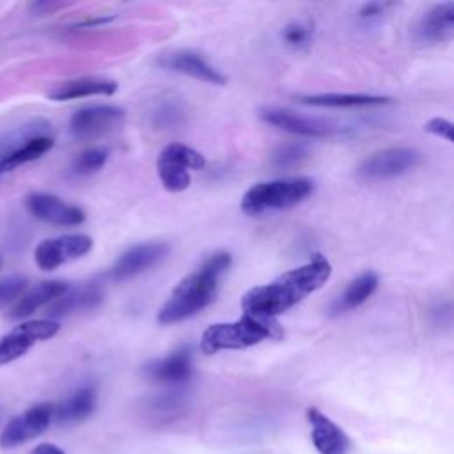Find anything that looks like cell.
Wrapping results in <instances>:
<instances>
[{
	"label": "cell",
	"instance_id": "cell-26",
	"mask_svg": "<svg viewBox=\"0 0 454 454\" xmlns=\"http://www.w3.org/2000/svg\"><path fill=\"white\" fill-rule=\"evenodd\" d=\"M309 154V147L301 142H291L277 147V151L271 154V165L275 168H293L300 165Z\"/></svg>",
	"mask_w": 454,
	"mask_h": 454
},
{
	"label": "cell",
	"instance_id": "cell-33",
	"mask_svg": "<svg viewBox=\"0 0 454 454\" xmlns=\"http://www.w3.org/2000/svg\"><path fill=\"white\" fill-rule=\"evenodd\" d=\"M0 417H2V410H0Z\"/></svg>",
	"mask_w": 454,
	"mask_h": 454
},
{
	"label": "cell",
	"instance_id": "cell-30",
	"mask_svg": "<svg viewBox=\"0 0 454 454\" xmlns=\"http://www.w3.org/2000/svg\"><path fill=\"white\" fill-rule=\"evenodd\" d=\"M424 129L438 138L452 142V122L443 117H433L424 124Z\"/></svg>",
	"mask_w": 454,
	"mask_h": 454
},
{
	"label": "cell",
	"instance_id": "cell-9",
	"mask_svg": "<svg viewBox=\"0 0 454 454\" xmlns=\"http://www.w3.org/2000/svg\"><path fill=\"white\" fill-rule=\"evenodd\" d=\"M92 248V238L87 234H64L59 238L44 239L35 247L34 259L35 264L44 270L51 271L59 266L80 259L89 254Z\"/></svg>",
	"mask_w": 454,
	"mask_h": 454
},
{
	"label": "cell",
	"instance_id": "cell-13",
	"mask_svg": "<svg viewBox=\"0 0 454 454\" xmlns=\"http://www.w3.org/2000/svg\"><path fill=\"white\" fill-rule=\"evenodd\" d=\"M25 206L35 218L53 225H80L85 220L82 207L44 192L27 195Z\"/></svg>",
	"mask_w": 454,
	"mask_h": 454
},
{
	"label": "cell",
	"instance_id": "cell-1",
	"mask_svg": "<svg viewBox=\"0 0 454 454\" xmlns=\"http://www.w3.org/2000/svg\"><path fill=\"white\" fill-rule=\"evenodd\" d=\"M330 275V261L321 254H314L305 264L278 275L268 284L248 289L241 298V307L245 314L277 319L323 287Z\"/></svg>",
	"mask_w": 454,
	"mask_h": 454
},
{
	"label": "cell",
	"instance_id": "cell-11",
	"mask_svg": "<svg viewBox=\"0 0 454 454\" xmlns=\"http://www.w3.org/2000/svg\"><path fill=\"white\" fill-rule=\"evenodd\" d=\"M53 420V404H35L9 420L0 434V445L5 449L21 445L43 434Z\"/></svg>",
	"mask_w": 454,
	"mask_h": 454
},
{
	"label": "cell",
	"instance_id": "cell-5",
	"mask_svg": "<svg viewBox=\"0 0 454 454\" xmlns=\"http://www.w3.org/2000/svg\"><path fill=\"white\" fill-rule=\"evenodd\" d=\"M206 165V158L190 145L172 142L165 145L156 161V172L165 190L183 192L190 186V170H200Z\"/></svg>",
	"mask_w": 454,
	"mask_h": 454
},
{
	"label": "cell",
	"instance_id": "cell-12",
	"mask_svg": "<svg viewBox=\"0 0 454 454\" xmlns=\"http://www.w3.org/2000/svg\"><path fill=\"white\" fill-rule=\"evenodd\" d=\"M259 117L270 126H275L291 135L307 137V138H325V137L335 135L339 131V128H335L333 124H330L323 119L305 117V115L296 114L287 108H277V106L262 108L259 112Z\"/></svg>",
	"mask_w": 454,
	"mask_h": 454
},
{
	"label": "cell",
	"instance_id": "cell-7",
	"mask_svg": "<svg viewBox=\"0 0 454 454\" xmlns=\"http://www.w3.org/2000/svg\"><path fill=\"white\" fill-rule=\"evenodd\" d=\"M168 245L163 241H147L133 245L115 259V262L108 268L106 277L115 282L133 278L147 271L149 268L158 266L168 255Z\"/></svg>",
	"mask_w": 454,
	"mask_h": 454
},
{
	"label": "cell",
	"instance_id": "cell-2",
	"mask_svg": "<svg viewBox=\"0 0 454 454\" xmlns=\"http://www.w3.org/2000/svg\"><path fill=\"white\" fill-rule=\"evenodd\" d=\"M232 264V255L225 250L209 254L199 268L186 275L170 293L158 312L161 325L181 323L206 309L218 293L220 280Z\"/></svg>",
	"mask_w": 454,
	"mask_h": 454
},
{
	"label": "cell",
	"instance_id": "cell-21",
	"mask_svg": "<svg viewBox=\"0 0 454 454\" xmlns=\"http://www.w3.org/2000/svg\"><path fill=\"white\" fill-rule=\"evenodd\" d=\"M378 286H380V277L374 271H365V273L358 275L333 300V303L330 305V314L340 316L344 312H349V310L360 307L364 301H367L374 294Z\"/></svg>",
	"mask_w": 454,
	"mask_h": 454
},
{
	"label": "cell",
	"instance_id": "cell-28",
	"mask_svg": "<svg viewBox=\"0 0 454 454\" xmlns=\"http://www.w3.org/2000/svg\"><path fill=\"white\" fill-rule=\"evenodd\" d=\"M314 28L305 21H291L282 28V41L291 48H305L312 39Z\"/></svg>",
	"mask_w": 454,
	"mask_h": 454
},
{
	"label": "cell",
	"instance_id": "cell-19",
	"mask_svg": "<svg viewBox=\"0 0 454 454\" xmlns=\"http://www.w3.org/2000/svg\"><path fill=\"white\" fill-rule=\"evenodd\" d=\"M101 300H103V289L94 282L83 284L74 289L69 287L62 296H59L51 303L48 316L51 319V317H62L74 312H82V310H90L98 307Z\"/></svg>",
	"mask_w": 454,
	"mask_h": 454
},
{
	"label": "cell",
	"instance_id": "cell-20",
	"mask_svg": "<svg viewBox=\"0 0 454 454\" xmlns=\"http://www.w3.org/2000/svg\"><path fill=\"white\" fill-rule=\"evenodd\" d=\"M117 90V82L103 76H82L59 83L48 96L53 101H69L89 96H112Z\"/></svg>",
	"mask_w": 454,
	"mask_h": 454
},
{
	"label": "cell",
	"instance_id": "cell-31",
	"mask_svg": "<svg viewBox=\"0 0 454 454\" xmlns=\"http://www.w3.org/2000/svg\"><path fill=\"white\" fill-rule=\"evenodd\" d=\"M392 4L388 2H371V4H364L358 11V18L364 21H371L376 20L380 16H383L387 12V9H390Z\"/></svg>",
	"mask_w": 454,
	"mask_h": 454
},
{
	"label": "cell",
	"instance_id": "cell-6",
	"mask_svg": "<svg viewBox=\"0 0 454 454\" xmlns=\"http://www.w3.org/2000/svg\"><path fill=\"white\" fill-rule=\"evenodd\" d=\"M422 161V154L411 147H388L369 154L356 168V174L367 181H381L403 176Z\"/></svg>",
	"mask_w": 454,
	"mask_h": 454
},
{
	"label": "cell",
	"instance_id": "cell-4",
	"mask_svg": "<svg viewBox=\"0 0 454 454\" xmlns=\"http://www.w3.org/2000/svg\"><path fill=\"white\" fill-rule=\"evenodd\" d=\"M314 192V181L309 177H282L273 181H261L250 186L239 202L245 215L255 216L266 211L289 209L303 202Z\"/></svg>",
	"mask_w": 454,
	"mask_h": 454
},
{
	"label": "cell",
	"instance_id": "cell-27",
	"mask_svg": "<svg viewBox=\"0 0 454 454\" xmlns=\"http://www.w3.org/2000/svg\"><path fill=\"white\" fill-rule=\"evenodd\" d=\"M183 121H184V110L174 99L160 103L153 112V126H156V129L174 128V126L181 124Z\"/></svg>",
	"mask_w": 454,
	"mask_h": 454
},
{
	"label": "cell",
	"instance_id": "cell-29",
	"mask_svg": "<svg viewBox=\"0 0 454 454\" xmlns=\"http://www.w3.org/2000/svg\"><path fill=\"white\" fill-rule=\"evenodd\" d=\"M27 289V278L21 275H11L0 278V307L14 303Z\"/></svg>",
	"mask_w": 454,
	"mask_h": 454
},
{
	"label": "cell",
	"instance_id": "cell-25",
	"mask_svg": "<svg viewBox=\"0 0 454 454\" xmlns=\"http://www.w3.org/2000/svg\"><path fill=\"white\" fill-rule=\"evenodd\" d=\"M108 149L103 145L98 147H89L85 151H82L71 163V170L76 176H90L94 172H98L99 168H103V165L108 160Z\"/></svg>",
	"mask_w": 454,
	"mask_h": 454
},
{
	"label": "cell",
	"instance_id": "cell-23",
	"mask_svg": "<svg viewBox=\"0 0 454 454\" xmlns=\"http://www.w3.org/2000/svg\"><path fill=\"white\" fill-rule=\"evenodd\" d=\"M300 103L310 106H328V108H353V106H374L387 105L390 99L385 96L372 94H351V92H326V94H310L300 96Z\"/></svg>",
	"mask_w": 454,
	"mask_h": 454
},
{
	"label": "cell",
	"instance_id": "cell-3",
	"mask_svg": "<svg viewBox=\"0 0 454 454\" xmlns=\"http://www.w3.org/2000/svg\"><path fill=\"white\" fill-rule=\"evenodd\" d=\"M282 328L277 319L243 314L231 323H215L202 332L200 349L206 355H215L225 349H245L266 339H280Z\"/></svg>",
	"mask_w": 454,
	"mask_h": 454
},
{
	"label": "cell",
	"instance_id": "cell-18",
	"mask_svg": "<svg viewBox=\"0 0 454 454\" xmlns=\"http://www.w3.org/2000/svg\"><path fill=\"white\" fill-rule=\"evenodd\" d=\"M69 289V284L64 280H44L37 286L25 289L21 296L14 301L11 310L7 312L9 319H25L32 316L43 305L53 303L59 296H62Z\"/></svg>",
	"mask_w": 454,
	"mask_h": 454
},
{
	"label": "cell",
	"instance_id": "cell-22",
	"mask_svg": "<svg viewBox=\"0 0 454 454\" xmlns=\"http://www.w3.org/2000/svg\"><path fill=\"white\" fill-rule=\"evenodd\" d=\"M96 401L98 397L94 387H82L71 397L53 406V419L60 424L80 422L94 411Z\"/></svg>",
	"mask_w": 454,
	"mask_h": 454
},
{
	"label": "cell",
	"instance_id": "cell-10",
	"mask_svg": "<svg viewBox=\"0 0 454 454\" xmlns=\"http://www.w3.org/2000/svg\"><path fill=\"white\" fill-rule=\"evenodd\" d=\"M124 122V110L115 105H90L74 112L69 131L76 138H96L106 135Z\"/></svg>",
	"mask_w": 454,
	"mask_h": 454
},
{
	"label": "cell",
	"instance_id": "cell-14",
	"mask_svg": "<svg viewBox=\"0 0 454 454\" xmlns=\"http://www.w3.org/2000/svg\"><path fill=\"white\" fill-rule=\"evenodd\" d=\"M158 66L174 71L179 74L192 76L195 80L213 83V85H223L225 76L222 71H218L215 66H211L200 53L192 50H172L158 57Z\"/></svg>",
	"mask_w": 454,
	"mask_h": 454
},
{
	"label": "cell",
	"instance_id": "cell-15",
	"mask_svg": "<svg viewBox=\"0 0 454 454\" xmlns=\"http://www.w3.org/2000/svg\"><path fill=\"white\" fill-rule=\"evenodd\" d=\"M310 438L319 454H346L349 449L348 434L317 408L307 410Z\"/></svg>",
	"mask_w": 454,
	"mask_h": 454
},
{
	"label": "cell",
	"instance_id": "cell-24",
	"mask_svg": "<svg viewBox=\"0 0 454 454\" xmlns=\"http://www.w3.org/2000/svg\"><path fill=\"white\" fill-rule=\"evenodd\" d=\"M53 147V138L46 137V135H35L28 140H25L23 145L16 147L14 151L7 153L2 156L0 160V172L5 170H12L23 163L34 161L37 158H41L44 153H48Z\"/></svg>",
	"mask_w": 454,
	"mask_h": 454
},
{
	"label": "cell",
	"instance_id": "cell-32",
	"mask_svg": "<svg viewBox=\"0 0 454 454\" xmlns=\"http://www.w3.org/2000/svg\"><path fill=\"white\" fill-rule=\"evenodd\" d=\"M30 454H66V452L53 443H41Z\"/></svg>",
	"mask_w": 454,
	"mask_h": 454
},
{
	"label": "cell",
	"instance_id": "cell-34",
	"mask_svg": "<svg viewBox=\"0 0 454 454\" xmlns=\"http://www.w3.org/2000/svg\"><path fill=\"white\" fill-rule=\"evenodd\" d=\"M2 156H4V154H0V160H2Z\"/></svg>",
	"mask_w": 454,
	"mask_h": 454
},
{
	"label": "cell",
	"instance_id": "cell-8",
	"mask_svg": "<svg viewBox=\"0 0 454 454\" xmlns=\"http://www.w3.org/2000/svg\"><path fill=\"white\" fill-rule=\"evenodd\" d=\"M59 323L53 319H32L14 326L0 337V365H5L23 356L35 342L51 339L59 332Z\"/></svg>",
	"mask_w": 454,
	"mask_h": 454
},
{
	"label": "cell",
	"instance_id": "cell-16",
	"mask_svg": "<svg viewBox=\"0 0 454 454\" xmlns=\"http://www.w3.org/2000/svg\"><path fill=\"white\" fill-rule=\"evenodd\" d=\"M454 34V2H443L431 7L417 23L415 37L424 44L445 43Z\"/></svg>",
	"mask_w": 454,
	"mask_h": 454
},
{
	"label": "cell",
	"instance_id": "cell-17",
	"mask_svg": "<svg viewBox=\"0 0 454 454\" xmlns=\"http://www.w3.org/2000/svg\"><path fill=\"white\" fill-rule=\"evenodd\" d=\"M144 374L158 383H168V385H179L190 380L192 376V351L190 348H179L172 351L170 355L151 360L144 367Z\"/></svg>",
	"mask_w": 454,
	"mask_h": 454
}]
</instances>
